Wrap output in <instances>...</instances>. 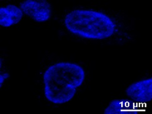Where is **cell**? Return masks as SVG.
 <instances>
[{"label": "cell", "mask_w": 152, "mask_h": 114, "mask_svg": "<svg viewBox=\"0 0 152 114\" xmlns=\"http://www.w3.org/2000/svg\"><path fill=\"white\" fill-rule=\"evenodd\" d=\"M126 94L132 99L140 103L148 102L152 98V79H146L130 85Z\"/></svg>", "instance_id": "277c9868"}, {"label": "cell", "mask_w": 152, "mask_h": 114, "mask_svg": "<svg viewBox=\"0 0 152 114\" xmlns=\"http://www.w3.org/2000/svg\"><path fill=\"white\" fill-rule=\"evenodd\" d=\"M23 17V11L15 5H8L0 8V25L9 27L18 23Z\"/></svg>", "instance_id": "5b68a950"}, {"label": "cell", "mask_w": 152, "mask_h": 114, "mask_svg": "<svg viewBox=\"0 0 152 114\" xmlns=\"http://www.w3.org/2000/svg\"><path fill=\"white\" fill-rule=\"evenodd\" d=\"M64 21L69 31L86 38H107L115 31V25L109 16L95 11H72L66 16Z\"/></svg>", "instance_id": "7a4b0ae2"}, {"label": "cell", "mask_w": 152, "mask_h": 114, "mask_svg": "<svg viewBox=\"0 0 152 114\" xmlns=\"http://www.w3.org/2000/svg\"><path fill=\"white\" fill-rule=\"evenodd\" d=\"M121 101L118 100H113L106 108L104 113L105 114H119V113H133L128 107H125Z\"/></svg>", "instance_id": "8992f818"}, {"label": "cell", "mask_w": 152, "mask_h": 114, "mask_svg": "<svg viewBox=\"0 0 152 114\" xmlns=\"http://www.w3.org/2000/svg\"><path fill=\"white\" fill-rule=\"evenodd\" d=\"M8 77H9V74H8V73H4V74L1 75V77H0V85H1V86L3 85L4 80L5 79L8 78Z\"/></svg>", "instance_id": "52a82bcc"}, {"label": "cell", "mask_w": 152, "mask_h": 114, "mask_svg": "<svg viewBox=\"0 0 152 114\" xmlns=\"http://www.w3.org/2000/svg\"><path fill=\"white\" fill-rule=\"evenodd\" d=\"M20 7L23 12L38 22L46 21L50 18L51 7L47 1L27 0L21 4Z\"/></svg>", "instance_id": "3957f363"}, {"label": "cell", "mask_w": 152, "mask_h": 114, "mask_svg": "<svg viewBox=\"0 0 152 114\" xmlns=\"http://www.w3.org/2000/svg\"><path fill=\"white\" fill-rule=\"evenodd\" d=\"M84 78V70L77 64L69 62L54 64L43 75L45 97L53 104L66 103L74 97Z\"/></svg>", "instance_id": "6da1fadb"}]
</instances>
